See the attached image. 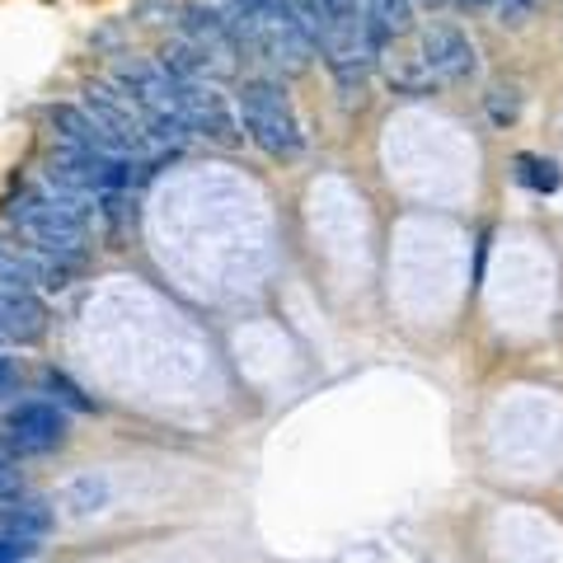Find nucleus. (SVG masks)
<instances>
[{"instance_id": "nucleus-1", "label": "nucleus", "mask_w": 563, "mask_h": 563, "mask_svg": "<svg viewBox=\"0 0 563 563\" xmlns=\"http://www.w3.org/2000/svg\"><path fill=\"white\" fill-rule=\"evenodd\" d=\"M211 10L221 14V24L235 33L240 47L258 52L263 62L282 70H306L314 38L306 33L291 0H211Z\"/></svg>"}, {"instance_id": "nucleus-2", "label": "nucleus", "mask_w": 563, "mask_h": 563, "mask_svg": "<svg viewBox=\"0 0 563 563\" xmlns=\"http://www.w3.org/2000/svg\"><path fill=\"white\" fill-rule=\"evenodd\" d=\"M5 217L20 225V231L38 244L43 254H62V258H76L85 250V217H76L66 202H57L43 184L20 188L14 198L5 202Z\"/></svg>"}, {"instance_id": "nucleus-3", "label": "nucleus", "mask_w": 563, "mask_h": 563, "mask_svg": "<svg viewBox=\"0 0 563 563\" xmlns=\"http://www.w3.org/2000/svg\"><path fill=\"white\" fill-rule=\"evenodd\" d=\"M85 109H90L132 155H141V161H161V155H169L161 128H155V118L141 109V103H136L128 90H122L118 80H95V85H85Z\"/></svg>"}, {"instance_id": "nucleus-4", "label": "nucleus", "mask_w": 563, "mask_h": 563, "mask_svg": "<svg viewBox=\"0 0 563 563\" xmlns=\"http://www.w3.org/2000/svg\"><path fill=\"white\" fill-rule=\"evenodd\" d=\"M113 80L155 118V128H161L165 146L179 151L184 141H188V122L179 113V80H174L161 62H141V57H122L113 66Z\"/></svg>"}, {"instance_id": "nucleus-5", "label": "nucleus", "mask_w": 563, "mask_h": 563, "mask_svg": "<svg viewBox=\"0 0 563 563\" xmlns=\"http://www.w3.org/2000/svg\"><path fill=\"white\" fill-rule=\"evenodd\" d=\"M240 118H244V132L254 136L258 151L277 155V161H291V155L301 151V122H296L291 99L282 95V85L250 80L240 90Z\"/></svg>"}, {"instance_id": "nucleus-6", "label": "nucleus", "mask_w": 563, "mask_h": 563, "mask_svg": "<svg viewBox=\"0 0 563 563\" xmlns=\"http://www.w3.org/2000/svg\"><path fill=\"white\" fill-rule=\"evenodd\" d=\"M179 38L198 52V62L207 70V80H225V76H235V57H240V43H235V33L221 24V14L211 10V5H188L179 14Z\"/></svg>"}, {"instance_id": "nucleus-7", "label": "nucleus", "mask_w": 563, "mask_h": 563, "mask_svg": "<svg viewBox=\"0 0 563 563\" xmlns=\"http://www.w3.org/2000/svg\"><path fill=\"white\" fill-rule=\"evenodd\" d=\"M422 76H428L432 85H451V80H465L474 76V47L461 29H451V24H432L428 33H422Z\"/></svg>"}, {"instance_id": "nucleus-8", "label": "nucleus", "mask_w": 563, "mask_h": 563, "mask_svg": "<svg viewBox=\"0 0 563 563\" xmlns=\"http://www.w3.org/2000/svg\"><path fill=\"white\" fill-rule=\"evenodd\" d=\"M179 80V76H174ZM179 113L188 122V132H198L207 141H221L231 146L235 141V118H231V103L225 95H217L207 80H179Z\"/></svg>"}, {"instance_id": "nucleus-9", "label": "nucleus", "mask_w": 563, "mask_h": 563, "mask_svg": "<svg viewBox=\"0 0 563 563\" xmlns=\"http://www.w3.org/2000/svg\"><path fill=\"white\" fill-rule=\"evenodd\" d=\"M66 437V413L57 409V404L47 399H33V404H20V409L10 413V451L14 455H38V451H52L62 446Z\"/></svg>"}, {"instance_id": "nucleus-10", "label": "nucleus", "mask_w": 563, "mask_h": 563, "mask_svg": "<svg viewBox=\"0 0 563 563\" xmlns=\"http://www.w3.org/2000/svg\"><path fill=\"white\" fill-rule=\"evenodd\" d=\"M57 254H33V250H20V244L0 240V287H47V291H62L66 287V268L52 263Z\"/></svg>"}, {"instance_id": "nucleus-11", "label": "nucleus", "mask_w": 563, "mask_h": 563, "mask_svg": "<svg viewBox=\"0 0 563 563\" xmlns=\"http://www.w3.org/2000/svg\"><path fill=\"white\" fill-rule=\"evenodd\" d=\"M0 314H5V324H10V339H20V343L43 339V329H47L43 301L24 287H0Z\"/></svg>"}, {"instance_id": "nucleus-12", "label": "nucleus", "mask_w": 563, "mask_h": 563, "mask_svg": "<svg viewBox=\"0 0 563 563\" xmlns=\"http://www.w3.org/2000/svg\"><path fill=\"white\" fill-rule=\"evenodd\" d=\"M52 531V512L43 503H0V536H29L38 540Z\"/></svg>"}, {"instance_id": "nucleus-13", "label": "nucleus", "mask_w": 563, "mask_h": 563, "mask_svg": "<svg viewBox=\"0 0 563 563\" xmlns=\"http://www.w3.org/2000/svg\"><path fill=\"white\" fill-rule=\"evenodd\" d=\"M512 174H517V184L531 188V192H559V184H563L559 165L554 161H540V155H517Z\"/></svg>"}, {"instance_id": "nucleus-14", "label": "nucleus", "mask_w": 563, "mask_h": 563, "mask_svg": "<svg viewBox=\"0 0 563 563\" xmlns=\"http://www.w3.org/2000/svg\"><path fill=\"white\" fill-rule=\"evenodd\" d=\"M366 10H372V24H376L380 43H390L409 29V0H366Z\"/></svg>"}, {"instance_id": "nucleus-15", "label": "nucleus", "mask_w": 563, "mask_h": 563, "mask_svg": "<svg viewBox=\"0 0 563 563\" xmlns=\"http://www.w3.org/2000/svg\"><path fill=\"white\" fill-rule=\"evenodd\" d=\"M109 503V484L103 479H95V474H85V479H76L66 488V507L76 517H90V512H99V507Z\"/></svg>"}, {"instance_id": "nucleus-16", "label": "nucleus", "mask_w": 563, "mask_h": 563, "mask_svg": "<svg viewBox=\"0 0 563 563\" xmlns=\"http://www.w3.org/2000/svg\"><path fill=\"white\" fill-rule=\"evenodd\" d=\"M38 554V540L29 536H0V563H24Z\"/></svg>"}, {"instance_id": "nucleus-17", "label": "nucleus", "mask_w": 563, "mask_h": 563, "mask_svg": "<svg viewBox=\"0 0 563 563\" xmlns=\"http://www.w3.org/2000/svg\"><path fill=\"white\" fill-rule=\"evenodd\" d=\"M498 5H503V20H507V24H521L526 14L540 5V0H498Z\"/></svg>"}, {"instance_id": "nucleus-18", "label": "nucleus", "mask_w": 563, "mask_h": 563, "mask_svg": "<svg viewBox=\"0 0 563 563\" xmlns=\"http://www.w3.org/2000/svg\"><path fill=\"white\" fill-rule=\"evenodd\" d=\"M10 385H14V366H10L5 357H0V395H5V390H10Z\"/></svg>"}, {"instance_id": "nucleus-19", "label": "nucleus", "mask_w": 563, "mask_h": 563, "mask_svg": "<svg viewBox=\"0 0 563 563\" xmlns=\"http://www.w3.org/2000/svg\"><path fill=\"white\" fill-rule=\"evenodd\" d=\"M422 5H446V0H422Z\"/></svg>"}, {"instance_id": "nucleus-20", "label": "nucleus", "mask_w": 563, "mask_h": 563, "mask_svg": "<svg viewBox=\"0 0 563 563\" xmlns=\"http://www.w3.org/2000/svg\"><path fill=\"white\" fill-rule=\"evenodd\" d=\"M0 474H5V451H0Z\"/></svg>"}]
</instances>
